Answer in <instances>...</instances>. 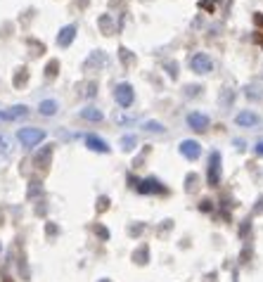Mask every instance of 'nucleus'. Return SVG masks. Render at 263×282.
<instances>
[{
  "mask_svg": "<svg viewBox=\"0 0 263 282\" xmlns=\"http://www.w3.org/2000/svg\"><path fill=\"white\" fill-rule=\"evenodd\" d=\"M24 81H26V69H19L17 78H15V86H24Z\"/></svg>",
  "mask_w": 263,
  "mask_h": 282,
  "instance_id": "412c9836",
  "label": "nucleus"
},
{
  "mask_svg": "<svg viewBox=\"0 0 263 282\" xmlns=\"http://www.w3.org/2000/svg\"><path fill=\"white\" fill-rule=\"evenodd\" d=\"M190 69L194 74H209L213 69V62H211V57L207 53H194L192 59H190Z\"/></svg>",
  "mask_w": 263,
  "mask_h": 282,
  "instance_id": "7ed1b4c3",
  "label": "nucleus"
},
{
  "mask_svg": "<svg viewBox=\"0 0 263 282\" xmlns=\"http://www.w3.org/2000/svg\"><path fill=\"white\" fill-rule=\"evenodd\" d=\"M114 100H116V105L123 107V109L131 107L133 100H135L133 86H131V83H116V88H114Z\"/></svg>",
  "mask_w": 263,
  "mask_h": 282,
  "instance_id": "f03ea898",
  "label": "nucleus"
},
{
  "mask_svg": "<svg viewBox=\"0 0 263 282\" xmlns=\"http://www.w3.org/2000/svg\"><path fill=\"white\" fill-rule=\"evenodd\" d=\"M76 2H78V5H86L88 0H76Z\"/></svg>",
  "mask_w": 263,
  "mask_h": 282,
  "instance_id": "7c9ffc66",
  "label": "nucleus"
},
{
  "mask_svg": "<svg viewBox=\"0 0 263 282\" xmlns=\"http://www.w3.org/2000/svg\"><path fill=\"white\" fill-rule=\"evenodd\" d=\"M235 124H237V126H244V128H251V126L259 124V114H254V112L244 109V112H240V114L235 116Z\"/></svg>",
  "mask_w": 263,
  "mask_h": 282,
  "instance_id": "1a4fd4ad",
  "label": "nucleus"
},
{
  "mask_svg": "<svg viewBox=\"0 0 263 282\" xmlns=\"http://www.w3.org/2000/svg\"><path fill=\"white\" fill-rule=\"evenodd\" d=\"M38 109H40L43 116H55V114H57V102H55V100H43Z\"/></svg>",
  "mask_w": 263,
  "mask_h": 282,
  "instance_id": "2eb2a0df",
  "label": "nucleus"
},
{
  "mask_svg": "<svg viewBox=\"0 0 263 282\" xmlns=\"http://www.w3.org/2000/svg\"><path fill=\"white\" fill-rule=\"evenodd\" d=\"M102 64H107V55L102 53V50H95V53H93V57L86 62L88 69H95V67H102Z\"/></svg>",
  "mask_w": 263,
  "mask_h": 282,
  "instance_id": "ddd939ff",
  "label": "nucleus"
},
{
  "mask_svg": "<svg viewBox=\"0 0 263 282\" xmlns=\"http://www.w3.org/2000/svg\"><path fill=\"white\" fill-rule=\"evenodd\" d=\"M86 145L90 150H95V152H109V145L102 138H97V135H86Z\"/></svg>",
  "mask_w": 263,
  "mask_h": 282,
  "instance_id": "9d476101",
  "label": "nucleus"
},
{
  "mask_svg": "<svg viewBox=\"0 0 263 282\" xmlns=\"http://www.w3.org/2000/svg\"><path fill=\"white\" fill-rule=\"evenodd\" d=\"M88 95H90V97H93V95H95V83H90V86H88V90H86Z\"/></svg>",
  "mask_w": 263,
  "mask_h": 282,
  "instance_id": "bb28decb",
  "label": "nucleus"
},
{
  "mask_svg": "<svg viewBox=\"0 0 263 282\" xmlns=\"http://www.w3.org/2000/svg\"><path fill=\"white\" fill-rule=\"evenodd\" d=\"M119 53H121V62H123V64H133V62H135V57L131 55V50H126V48H121Z\"/></svg>",
  "mask_w": 263,
  "mask_h": 282,
  "instance_id": "6ab92c4d",
  "label": "nucleus"
},
{
  "mask_svg": "<svg viewBox=\"0 0 263 282\" xmlns=\"http://www.w3.org/2000/svg\"><path fill=\"white\" fill-rule=\"evenodd\" d=\"M254 152H256L259 157H263V140H259V142H256V147H254Z\"/></svg>",
  "mask_w": 263,
  "mask_h": 282,
  "instance_id": "a878e982",
  "label": "nucleus"
},
{
  "mask_svg": "<svg viewBox=\"0 0 263 282\" xmlns=\"http://www.w3.org/2000/svg\"><path fill=\"white\" fill-rule=\"evenodd\" d=\"M256 40H259V43H261V45H263V36H256Z\"/></svg>",
  "mask_w": 263,
  "mask_h": 282,
  "instance_id": "c756f323",
  "label": "nucleus"
},
{
  "mask_svg": "<svg viewBox=\"0 0 263 282\" xmlns=\"http://www.w3.org/2000/svg\"><path fill=\"white\" fill-rule=\"evenodd\" d=\"M45 71H48V76H55V74H57V62H50V64H48V67H45Z\"/></svg>",
  "mask_w": 263,
  "mask_h": 282,
  "instance_id": "5701e85b",
  "label": "nucleus"
},
{
  "mask_svg": "<svg viewBox=\"0 0 263 282\" xmlns=\"http://www.w3.org/2000/svg\"><path fill=\"white\" fill-rule=\"evenodd\" d=\"M145 131L147 133H164V126L159 121H145Z\"/></svg>",
  "mask_w": 263,
  "mask_h": 282,
  "instance_id": "a211bd4d",
  "label": "nucleus"
},
{
  "mask_svg": "<svg viewBox=\"0 0 263 282\" xmlns=\"http://www.w3.org/2000/svg\"><path fill=\"white\" fill-rule=\"evenodd\" d=\"M259 204H261V207H256V213H261V211H263V197H261V202H259Z\"/></svg>",
  "mask_w": 263,
  "mask_h": 282,
  "instance_id": "c85d7f7f",
  "label": "nucleus"
},
{
  "mask_svg": "<svg viewBox=\"0 0 263 282\" xmlns=\"http://www.w3.org/2000/svg\"><path fill=\"white\" fill-rule=\"evenodd\" d=\"M138 192H142V194H161V192H166V190H164V185H161L159 180L147 178V180H140V183H138Z\"/></svg>",
  "mask_w": 263,
  "mask_h": 282,
  "instance_id": "423d86ee",
  "label": "nucleus"
},
{
  "mask_svg": "<svg viewBox=\"0 0 263 282\" xmlns=\"http://www.w3.org/2000/svg\"><path fill=\"white\" fill-rule=\"evenodd\" d=\"M244 95L249 97V100H261L263 97V86L261 83H251V86H246Z\"/></svg>",
  "mask_w": 263,
  "mask_h": 282,
  "instance_id": "4468645a",
  "label": "nucleus"
},
{
  "mask_svg": "<svg viewBox=\"0 0 263 282\" xmlns=\"http://www.w3.org/2000/svg\"><path fill=\"white\" fill-rule=\"evenodd\" d=\"M74 38H76V24H69V26H64L59 36H57V45L59 48H69L71 43H74Z\"/></svg>",
  "mask_w": 263,
  "mask_h": 282,
  "instance_id": "0eeeda50",
  "label": "nucleus"
},
{
  "mask_svg": "<svg viewBox=\"0 0 263 282\" xmlns=\"http://www.w3.org/2000/svg\"><path fill=\"white\" fill-rule=\"evenodd\" d=\"M199 93V86H188V97H194Z\"/></svg>",
  "mask_w": 263,
  "mask_h": 282,
  "instance_id": "b1692460",
  "label": "nucleus"
},
{
  "mask_svg": "<svg viewBox=\"0 0 263 282\" xmlns=\"http://www.w3.org/2000/svg\"><path fill=\"white\" fill-rule=\"evenodd\" d=\"M180 154L188 157V159H197L202 154V147H199L197 140H183L180 142Z\"/></svg>",
  "mask_w": 263,
  "mask_h": 282,
  "instance_id": "6e6552de",
  "label": "nucleus"
},
{
  "mask_svg": "<svg viewBox=\"0 0 263 282\" xmlns=\"http://www.w3.org/2000/svg\"><path fill=\"white\" fill-rule=\"evenodd\" d=\"M221 183V152H211L209 159V185L216 188Z\"/></svg>",
  "mask_w": 263,
  "mask_h": 282,
  "instance_id": "20e7f679",
  "label": "nucleus"
},
{
  "mask_svg": "<svg viewBox=\"0 0 263 282\" xmlns=\"http://www.w3.org/2000/svg\"><path fill=\"white\" fill-rule=\"evenodd\" d=\"M17 138L24 147H36L38 142L45 140V131H40V128H21L17 133Z\"/></svg>",
  "mask_w": 263,
  "mask_h": 282,
  "instance_id": "f257e3e1",
  "label": "nucleus"
},
{
  "mask_svg": "<svg viewBox=\"0 0 263 282\" xmlns=\"http://www.w3.org/2000/svg\"><path fill=\"white\" fill-rule=\"evenodd\" d=\"M166 69H169V76H171V78H178V64H175V62H166Z\"/></svg>",
  "mask_w": 263,
  "mask_h": 282,
  "instance_id": "aec40b11",
  "label": "nucleus"
},
{
  "mask_svg": "<svg viewBox=\"0 0 263 282\" xmlns=\"http://www.w3.org/2000/svg\"><path fill=\"white\" fill-rule=\"evenodd\" d=\"M202 209H204V211H209V209H211V202H207V199H204V202H202Z\"/></svg>",
  "mask_w": 263,
  "mask_h": 282,
  "instance_id": "cd10ccee",
  "label": "nucleus"
},
{
  "mask_svg": "<svg viewBox=\"0 0 263 282\" xmlns=\"http://www.w3.org/2000/svg\"><path fill=\"white\" fill-rule=\"evenodd\" d=\"M26 114H29V109L24 105H17V107H12V109H7V112H2L0 119H21V116H26Z\"/></svg>",
  "mask_w": 263,
  "mask_h": 282,
  "instance_id": "9b49d317",
  "label": "nucleus"
},
{
  "mask_svg": "<svg viewBox=\"0 0 263 282\" xmlns=\"http://www.w3.org/2000/svg\"><path fill=\"white\" fill-rule=\"evenodd\" d=\"M135 135H123L121 138V147H123V152H131L133 147H135Z\"/></svg>",
  "mask_w": 263,
  "mask_h": 282,
  "instance_id": "dca6fc26",
  "label": "nucleus"
},
{
  "mask_svg": "<svg viewBox=\"0 0 263 282\" xmlns=\"http://www.w3.org/2000/svg\"><path fill=\"white\" fill-rule=\"evenodd\" d=\"M188 126L197 131V133H202V131H207L209 128V116L207 114H199V112H192V114H188Z\"/></svg>",
  "mask_w": 263,
  "mask_h": 282,
  "instance_id": "39448f33",
  "label": "nucleus"
},
{
  "mask_svg": "<svg viewBox=\"0 0 263 282\" xmlns=\"http://www.w3.org/2000/svg\"><path fill=\"white\" fill-rule=\"evenodd\" d=\"M105 204L109 207V199H105V197H100V204H97V211H105Z\"/></svg>",
  "mask_w": 263,
  "mask_h": 282,
  "instance_id": "393cba45",
  "label": "nucleus"
},
{
  "mask_svg": "<svg viewBox=\"0 0 263 282\" xmlns=\"http://www.w3.org/2000/svg\"><path fill=\"white\" fill-rule=\"evenodd\" d=\"M81 119H86V121H102L105 114L100 109H95V107H86V109H81Z\"/></svg>",
  "mask_w": 263,
  "mask_h": 282,
  "instance_id": "f8f14e48",
  "label": "nucleus"
},
{
  "mask_svg": "<svg viewBox=\"0 0 263 282\" xmlns=\"http://www.w3.org/2000/svg\"><path fill=\"white\" fill-rule=\"evenodd\" d=\"M100 29H102V34L109 36L112 31H114V26H112V19H109V15L107 17H100Z\"/></svg>",
  "mask_w": 263,
  "mask_h": 282,
  "instance_id": "f3484780",
  "label": "nucleus"
},
{
  "mask_svg": "<svg viewBox=\"0 0 263 282\" xmlns=\"http://www.w3.org/2000/svg\"><path fill=\"white\" fill-rule=\"evenodd\" d=\"M232 97H235V93H232V90H225V93H223V105H230Z\"/></svg>",
  "mask_w": 263,
  "mask_h": 282,
  "instance_id": "4be33fe9",
  "label": "nucleus"
}]
</instances>
